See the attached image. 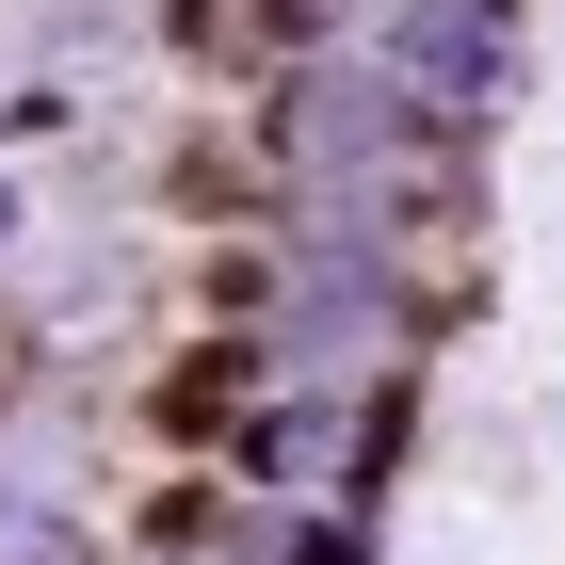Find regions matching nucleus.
Instances as JSON below:
<instances>
[{"mask_svg":"<svg viewBox=\"0 0 565 565\" xmlns=\"http://www.w3.org/2000/svg\"><path fill=\"white\" fill-rule=\"evenodd\" d=\"M323 436H340V420H323V404H291V420H259V452H243V469H275V484H307V469H323Z\"/></svg>","mask_w":565,"mask_h":565,"instance_id":"obj_4","label":"nucleus"},{"mask_svg":"<svg viewBox=\"0 0 565 565\" xmlns=\"http://www.w3.org/2000/svg\"><path fill=\"white\" fill-rule=\"evenodd\" d=\"M17 226H33V194H17V178H0V259H17Z\"/></svg>","mask_w":565,"mask_h":565,"instance_id":"obj_5","label":"nucleus"},{"mask_svg":"<svg viewBox=\"0 0 565 565\" xmlns=\"http://www.w3.org/2000/svg\"><path fill=\"white\" fill-rule=\"evenodd\" d=\"M420 130H436V114L388 82V49H372V65H307V82H291V162H307V178H388Z\"/></svg>","mask_w":565,"mask_h":565,"instance_id":"obj_2","label":"nucleus"},{"mask_svg":"<svg viewBox=\"0 0 565 565\" xmlns=\"http://www.w3.org/2000/svg\"><path fill=\"white\" fill-rule=\"evenodd\" d=\"M388 82L420 97L436 130L452 114H501L518 97V0H404L388 17Z\"/></svg>","mask_w":565,"mask_h":565,"instance_id":"obj_1","label":"nucleus"},{"mask_svg":"<svg viewBox=\"0 0 565 565\" xmlns=\"http://www.w3.org/2000/svg\"><path fill=\"white\" fill-rule=\"evenodd\" d=\"M0 565H97V533H82V501H65V469H0Z\"/></svg>","mask_w":565,"mask_h":565,"instance_id":"obj_3","label":"nucleus"}]
</instances>
